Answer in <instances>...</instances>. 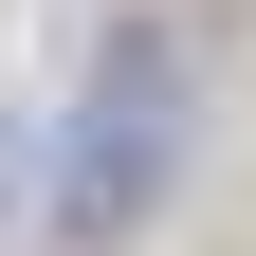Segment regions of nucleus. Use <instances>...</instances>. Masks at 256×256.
Here are the masks:
<instances>
[{"label":"nucleus","instance_id":"f257e3e1","mask_svg":"<svg viewBox=\"0 0 256 256\" xmlns=\"http://www.w3.org/2000/svg\"><path fill=\"white\" fill-rule=\"evenodd\" d=\"M183 128H202V55H183V18H110L74 128H55V220H74V238H128V220L183 183Z\"/></svg>","mask_w":256,"mask_h":256},{"label":"nucleus","instance_id":"f03ea898","mask_svg":"<svg viewBox=\"0 0 256 256\" xmlns=\"http://www.w3.org/2000/svg\"><path fill=\"white\" fill-rule=\"evenodd\" d=\"M0 220H18V146H0Z\"/></svg>","mask_w":256,"mask_h":256}]
</instances>
